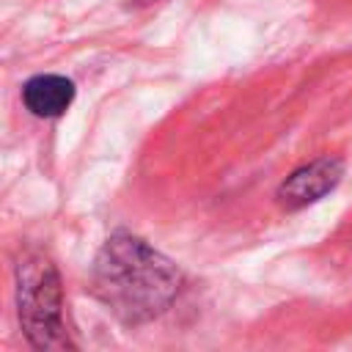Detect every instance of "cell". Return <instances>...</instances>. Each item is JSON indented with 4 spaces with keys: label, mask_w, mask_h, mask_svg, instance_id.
Wrapping results in <instances>:
<instances>
[{
    "label": "cell",
    "mask_w": 352,
    "mask_h": 352,
    "mask_svg": "<svg viewBox=\"0 0 352 352\" xmlns=\"http://www.w3.org/2000/svg\"><path fill=\"white\" fill-rule=\"evenodd\" d=\"M16 308L22 330L36 349L69 344L63 333V292L58 272L38 253L16 264Z\"/></svg>",
    "instance_id": "obj_2"
},
{
    "label": "cell",
    "mask_w": 352,
    "mask_h": 352,
    "mask_svg": "<svg viewBox=\"0 0 352 352\" xmlns=\"http://www.w3.org/2000/svg\"><path fill=\"white\" fill-rule=\"evenodd\" d=\"M22 102L38 118H58L74 102V82L63 74H36L25 82Z\"/></svg>",
    "instance_id": "obj_4"
},
{
    "label": "cell",
    "mask_w": 352,
    "mask_h": 352,
    "mask_svg": "<svg viewBox=\"0 0 352 352\" xmlns=\"http://www.w3.org/2000/svg\"><path fill=\"white\" fill-rule=\"evenodd\" d=\"M94 297L126 324L160 316L182 289V272L143 239L116 231L99 250L91 272Z\"/></svg>",
    "instance_id": "obj_1"
},
{
    "label": "cell",
    "mask_w": 352,
    "mask_h": 352,
    "mask_svg": "<svg viewBox=\"0 0 352 352\" xmlns=\"http://www.w3.org/2000/svg\"><path fill=\"white\" fill-rule=\"evenodd\" d=\"M344 176V162L338 157H319L302 168H297L292 176H286V182L278 187V204L283 209H302L308 204H316L319 198H324L327 192H333L338 187Z\"/></svg>",
    "instance_id": "obj_3"
}]
</instances>
